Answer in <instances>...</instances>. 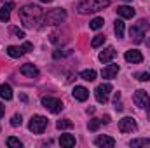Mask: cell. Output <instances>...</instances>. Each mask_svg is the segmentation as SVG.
<instances>
[{"label": "cell", "instance_id": "ba28073f", "mask_svg": "<svg viewBox=\"0 0 150 148\" xmlns=\"http://www.w3.org/2000/svg\"><path fill=\"white\" fill-rule=\"evenodd\" d=\"M42 105H44V108H47L51 113H59V111L65 108L61 99L51 98V96H44V98H42Z\"/></svg>", "mask_w": 150, "mask_h": 148}, {"label": "cell", "instance_id": "1f68e13d", "mask_svg": "<svg viewBox=\"0 0 150 148\" xmlns=\"http://www.w3.org/2000/svg\"><path fill=\"white\" fill-rule=\"evenodd\" d=\"M23 49H25V52H30V51L33 49V44H32V42H25V44H23Z\"/></svg>", "mask_w": 150, "mask_h": 148}, {"label": "cell", "instance_id": "ffe728a7", "mask_svg": "<svg viewBox=\"0 0 150 148\" xmlns=\"http://www.w3.org/2000/svg\"><path fill=\"white\" fill-rule=\"evenodd\" d=\"M7 54H9L11 58H19V56L25 54V49H23V45H21V47H18V45H9V47H7Z\"/></svg>", "mask_w": 150, "mask_h": 148}, {"label": "cell", "instance_id": "f1b7e54d", "mask_svg": "<svg viewBox=\"0 0 150 148\" xmlns=\"http://www.w3.org/2000/svg\"><path fill=\"white\" fill-rule=\"evenodd\" d=\"M134 78L140 80V82H147V80H150V73H147V72H136Z\"/></svg>", "mask_w": 150, "mask_h": 148}, {"label": "cell", "instance_id": "8fae6325", "mask_svg": "<svg viewBox=\"0 0 150 148\" xmlns=\"http://www.w3.org/2000/svg\"><path fill=\"white\" fill-rule=\"evenodd\" d=\"M19 73L25 75V77L33 78V77H38V68L35 65H32V63H26V65H23V66L19 68Z\"/></svg>", "mask_w": 150, "mask_h": 148}, {"label": "cell", "instance_id": "d590c367", "mask_svg": "<svg viewBox=\"0 0 150 148\" xmlns=\"http://www.w3.org/2000/svg\"><path fill=\"white\" fill-rule=\"evenodd\" d=\"M149 47H150V38H149Z\"/></svg>", "mask_w": 150, "mask_h": 148}, {"label": "cell", "instance_id": "7a4b0ae2", "mask_svg": "<svg viewBox=\"0 0 150 148\" xmlns=\"http://www.w3.org/2000/svg\"><path fill=\"white\" fill-rule=\"evenodd\" d=\"M110 0H80L77 9L80 14H93L98 11H103L105 7H108Z\"/></svg>", "mask_w": 150, "mask_h": 148}, {"label": "cell", "instance_id": "d4e9b609", "mask_svg": "<svg viewBox=\"0 0 150 148\" xmlns=\"http://www.w3.org/2000/svg\"><path fill=\"white\" fill-rule=\"evenodd\" d=\"M103 25H105L103 18H94V19H91L89 28H91V30H100V28H103Z\"/></svg>", "mask_w": 150, "mask_h": 148}, {"label": "cell", "instance_id": "e0dca14e", "mask_svg": "<svg viewBox=\"0 0 150 148\" xmlns=\"http://www.w3.org/2000/svg\"><path fill=\"white\" fill-rule=\"evenodd\" d=\"M119 65H107L105 68H103V72H101V75H103V78H115L117 77V73H119Z\"/></svg>", "mask_w": 150, "mask_h": 148}, {"label": "cell", "instance_id": "9c48e42d", "mask_svg": "<svg viewBox=\"0 0 150 148\" xmlns=\"http://www.w3.org/2000/svg\"><path fill=\"white\" fill-rule=\"evenodd\" d=\"M136 129H138V125H136V120L133 117H124L119 120V131L120 132H134Z\"/></svg>", "mask_w": 150, "mask_h": 148}, {"label": "cell", "instance_id": "d6986e66", "mask_svg": "<svg viewBox=\"0 0 150 148\" xmlns=\"http://www.w3.org/2000/svg\"><path fill=\"white\" fill-rule=\"evenodd\" d=\"M0 98L5 99V101H11L12 99V89L9 84H2L0 85Z\"/></svg>", "mask_w": 150, "mask_h": 148}, {"label": "cell", "instance_id": "3957f363", "mask_svg": "<svg viewBox=\"0 0 150 148\" xmlns=\"http://www.w3.org/2000/svg\"><path fill=\"white\" fill-rule=\"evenodd\" d=\"M149 28H150V23H149V21L140 19L136 25H133V26L129 28L131 40H133L134 44H142V42H143V37H145V33H147V30H149Z\"/></svg>", "mask_w": 150, "mask_h": 148}, {"label": "cell", "instance_id": "ac0fdd59", "mask_svg": "<svg viewBox=\"0 0 150 148\" xmlns=\"http://www.w3.org/2000/svg\"><path fill=\"white\" fill-rule=\"evenodd\" d=\"M59 145H61L63 148H72V147H75V138L72 136V134H61Z\"/></svg>", "mask_w": 150, "mask_h": 148}, {"label": "cell", "instance_id": "52a82bcc", "mask_svg": "<svg viewBox=\"0 0 150 148\" xmlns=\"http://www.w3.org/2000/svg\"><path fill=\"white\" fill-rule=\"evenodd\" d=\"M113 91V87H112V84H100L96 89H94V96H96V101L98 103H107L108 101V96H110V92Z\"/></svg>", "mask_w": 150, "mask_h": 148}, {"label": "cell", "instance_id": "4316f807", "mask_svg": "<svg viewBox=\"0 0 150 148\" xmlns=\"http://www.w3.org/2000/svg\"><path fill=\"white\" fill-rule=\"evenodd\" d=\"M7 147H9V148H21V147H23V143H21L18 138L11 136V138H7Z\"/></svg>", "mask_w": 150, "mask_h": 148}, {"label": "cell", "instance_id": "9a60e30c", "mask_svg": "<svg viewBox=\"0 0 150 148\" xmlns=\"http://www.w3.org/2000/svg\"><path fill=\"white\" fill-rule=\"evenodd\" d=\"M117 14L122 18V19H131V18H134V9L133 7H129V5H120V7H117Z\"/></svg>", "mask_w": 150, "mask_h": 148}, {"label": "cell", "instance_id": "2e32d148", "mask_svg": "<svg viewBox=\"0 0 150 148\" xmlns=\"http://www.w3.org/2000/svg\"><path fill=\"white\" fill-rule=\"evenodd\" d=\"M113 58H115V49H113L112 45H108L107 49H103L100 52V61L101 63H110Z\"/></svg>", "mask_w": 150, "mask_h": 148}, {"label": "cell", "instance_id": "74e56055", "mask_svg": "<svg viewBox=\"0 0 150 148\" xmlns=\"http://www.w3.org/2000/svg\"><path fill=\"white\" fill-rule=\"evenodd\" d=\"M0 2H2V0H0Z\"/></svg>", "mask_w": 150, "mask_h": 148}, {"label": "cell", "instance_id": "603a6c76", "mask_svg": "<svg viewBox=\"0 0 150 148\" xmlns=\"http://www.w3.org/2000/svg\"><path fill=\"white\" fill-rule=\"evenodd\" d=\"M129 147H133V148H136V147H150V140H147V138L131 140V141H129Z\"/></svg>", "mask_w": 150, "mask_h": 148}, {"label": "cell", "instance_id": "5b68a950", "mask_svg": "<svg viewBox=\"0 0 150 148\" xmlns=\"http://www.w3.org/2000/svg\"><path fill=\"white\" fill-rule=\"evenodd\" d=\"M47 127V118L44 115H33L30 118V124H28V129L35 134H42Z\"/></svg>", "mask_w": 150, "mask_h": 148}, {"label": "cell", "instance_id": "4dcf8cb0", "mask_svg": "<svg viewBox=\"0 0 150 148\" xmlns=\"http://www.w3.org/2000/svg\"><path fill=\"white\" fill-rule=\"evenodd\" d=\"M21 122H23V118H21V115H19V113L12 115V118H11V125H12V127H18V125H21Z\"/></svg>", "mask_w": 150, "mask_h": 148}, {"label": "cell", "instance_id": "7c38bea8", "mask_svg": "<svg viewBox=\"0 0 150 148\" xmlns=\"http://www.w3.org/2000/svg\"><path fill=\"white\" fill-rule=\"evenodd\" d=\"M72 94H74V98L77 101H86V99L89 98V91H87L84 85H75L74 91H72Z\"/></svg>", "mask_w": 150, "mask_h": 148}, {"label": "cell", "instance_id": "44dd1931", "mask_svg": "<svg viewBox=\"0 0 150 148\" xmlns=\"http://www.w3.org/2000/svg\"><path fill=\"white\" fill-rule=\"evenodd\" d=\"M113 32H115L117 38H122V37H124V21H122V19H115Z\"/></svg>", "mask_w": 150, "mask_h": 148}, {"label": "cell", "instance_id": "484cf974", "mask_svg": "<svg viewBox=\"0 0 150 148\" xmlns=\"http://www.w3.org/2000/svg\"><path fill=\"white\" fill-rule=\"evenodd\" d=\"M105 40H107V38H105V35H96V37L91 40V47H94V49H96V47L103 45V44H105Z\"/></svg>", "mask_w": 150, "mask_h": 148}, {"label": "cell", "instance_id": "8d00e7d4", "mask_svg": "<svg viewBox=\"0 0 150 148\" xmlns=\"http://www.w3.org/2000/svg\"><path fill=\"white\" fill-rule=\"evenodd\" d=\"M124 2H131V0H124Z\"/></svg>", "mask_w": 150, "mask_h": 148}, {"label": "cell", "instance_id": "277c9868", "mask_svg": "<svg viewBox=\"0 0 150 148\" xmlns=\"http://www.w3.org/2000/svg\"><path fill=\"white\" fill-rule=\"evenodd\" d=\"M67 19V11L58 7V9H51L47 14H44V23L45 25H59Z\"/></svg>", "mask_w": 150, "mask_h": 148}, {"label": "cell", "instance_id": "d6a6232c", "mask_svg": "<svg viewBox=\"0 0 150 148\" xmlns=\"http://www.w3.org/2000/svg\"><path fill=\"white\" fill-rule=\"evenodd\" d=\"M101 124H110V115H105V117L101 118Z\"/></svg>", "mask_w": 150, "mask_h": 148}, {"label": "cell", "instance_id": "836d02e7", "mask_svg": "<svg viewBox=\"0 0 150 148\" xmlns=\"http://www.w3.org/2000/svg\"><path fill=\"white\" fill-rule=\"evenodd\" d=\"M4 113H5V106H4V103L0 101V118L4 117Z\"/></svg>", "mask_w": 150, "mask_h": 148}, {"label": "cell", "instance_id": "e575fe53", "mask_svg": "<svg viewBox=\"0 0 150 148\" xmlns=\"http://www.w3.org/2000/svg\"><path fill=\"white\" fill-rule=\"evenodd\" d=\"M40 2H44V4H49V2H52V0H40Z\"/></svg>", "mask_w": 150, "mask_h": 148}, {"label": "cell", "instance_id": "7402d4cb", "mask_svg": "<svg viewBox=\"0 0 150 148\" xmlns=\"http://www.w3.org/2000/svg\"><path fill=\"white\" fill-rule=\"evenodd\" d=\"M56 127H58L59 131H65V129H72V127H74V122H72L70 118H63V120H58V122H56Z\"/></svg>", "mask_w": 150, "mask_h": 148}, {"label": "cell", "instance_id": "cb8c5ba5", "mask_svg": "<svg viewBox=\"0 0 150 148\" xmlns=\"http://www.w3.org/2000/svg\"><path fill=\"white\" fill-rule=\"evenodd\" d=\"M80 78L86 80V82H93L96 78V72L94 70H82L80 72Z\"/></svg>", "mask_w": 150, "mask_h": 148}, {"label": "cell", "instance_id": "83f0119b", "mask_svg": "<svg viewBox=\"0 0 150 148\" xmlns=\"http://www.w3.org/2000/svg\"><path fill=\"white\" fill-rule=\"evenodd\" d=\"M100 125H101V118H91L89 120V131H98L100 129Z\"/></svg>", "mask_w": 150, "mask_h": 148}, {"label": "cell", "instance_id": "4fadbf2b", "mask_svg": "<svg viewBox=\"0 0 150 148\" xmlns=\"http://www.w3.org/2000/svg\"><path fill=\"white\" fill-rule=\"evenodd\" d=\"M14 9V2L11 0V2H7L5 5H2V9H0V21H4V23H9V19H11V11Z\"/></svg>", "mask_w": 150, "mask_h": 148}, {"label": "cell", "instance_id": "5bb4252c", "mask_svg": "<svg viewBox=\"0 0 150 148\" xmlns=\"http://www.w3.org/2000/svg\"><path fill=\"white\" fill-rule=\"evenodd\" d=\"M94 145L101 147V148H112V147H115V140L110 138V136H98L94 140Z\"/></svg>", "mask_w": 150, "mask_h": 148}, {"label": "cell", "instance_id": "6da1fadb", "mask_svg": "<svg viewBox=\"0 0 150 148\" xmlns=\"http://www.w3.org/2000/svg\"><path fill=\"white\" fill-rule=\"evenodd\" d=\"M19 21L25 28L28 30H33L38 28V25L44 21V11L42 7L33 5V4H26L19 9Z\"/></svg>", "mask_w": 150, "mask_h": 148}, {"label": "cell", "instance_id": "30bf717a", "mask_svg": "<svg viewBox=\"0 0 150 148\" xmlns=\"http://www.w3.org/2000/svg\"><path fill=\"white\" fill-rule=\"evenodd\" d=\"M124 58H126L127 63H142V61H143V54H142L140 51H136V49H129V51H126Z\"/></svg>", "mask_w": 150, "mask_h": 148}, {"label": "cell", "instance_id": "f546056e", "mask_svg": "<svg viewBox=\"0 0 150 148\" xmlns=\"http://www.w3.org/2000/svg\"><path fill=\"white\" fill-rule=\"evenodd\" d=\"M9 32H11V33H12L16 38H25L23 30H19V28H16V26H11V28H9Z\"/></svg>", "mask_w": 150, "mask_h": 148}, {"label": "cell", "instance_id": "8992f818", "mask_svg": "<svg viewBox=\"0 0 150 148\" xmlns=\"http://www.w3.org/2000/svg\"><path fill=\"white\" fill-rule=\"evenodd\" d=\"M134 103H136V106L138 108H143V110H147V115H149V120H150V96L145 92V91H142V89H138L136 92H134Z\"/></svg>", "mask_w": 150, "mask_h": 148}]
</instances>
